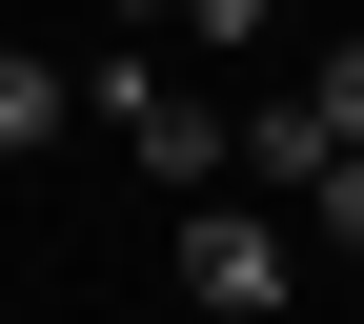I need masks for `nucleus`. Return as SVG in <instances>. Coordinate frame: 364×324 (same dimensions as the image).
<instances>
[{
    "instance_id": "f257e3e1",
    "label": "nucleus",
    "mask_w": 364,
    "mask_h": 324,
    "mask_svg": "<svg viewBox=\"0 0 364 324\" xmlns=\"http://www.w3.org/2000/svg\"><path fill=\"white\" fill-rule=\"evenodd\" d=\"M284 284H304V244L263 203H203V223H182V304H203V324H284Z\"/></svg>"
},
{
    "instance_id": "f03ea898",
    "label": "nucleus",
    "mask_w": 364,
    "mask_h": 324,
    "mask_svg": "<svg viewBox=\"0 0 364 324\" xmlns=\"http://www.w3.org/2000/svg\"><path fill=\"white\" fill-rule=\"evenodd\" d=\"M102 122L142 142V182H223V102H203V81H162V61H122V81H102Z\"/></svg>"
},
{
    "instance_id": "7ed1b4c3",
    "label": "nucleus",
    "mask_w": 364,
    "mask_h": 324,
    "mask_svg": "<svg viewBox=\"0 0 364 324\" xmlns=\"http://www.w3.org/2000/svg\"><path fill=\"white\" fill-rule=\"evenodd\" d=\"M223 162H243V182H284V203H304V182H324L344 142H324V102L284 81V102H243V122H223Z\"/></svg>"
},
{
    "instance_id": "20e7f679",
    "label": "nucleus",
    "mask_w": 364,
    "mask_h": 324,
    "mask_svg": "<svg viewBox=\"0 0 364 324\" xmlns=\"http://www.w3.org/2000/svg\"><path fill=\"white\" fill-rule=\"evenodd\" d=\"M61 142V61H21V41H0V162H41Z\"/></svg>"
},
{
    "instance_id": "39448f33",
    "label": "nucleus",
    "mask_w": 364,
    "mask_h": 324,
    "mask_svg": "<svg viewBox=\"0 0 364 324\" xmlns=\"http://www.w3.org/2000/svg\"><path fill=\"white\" fill-rule=\"evenodd\" d=\"M304 244H324V263H364V162H324V182H304Z\"/></svg>"
},
{
    "instance_id": "423d86ee",
    "label": "nucleus",
    "mask_w": 364,
    "mask_h": 324,
    "mask_svg": "<svg viewBox=\"0 0 364 324\" xmlns=\"http://www.w3.org/2000/svg\"><path fill=\"white\" fill-rule=\"evenodd\" d=\"M304 102H324V142L364 162V41H324V61H304Z\"/></svg>"
},
{
    "instance_id": "0eeeda50",
    "label": "nucleus",
    "mask_w": 364,
    "mask_h": 324,
    "mask_svg": "<svg viewBox=\"0 0 364 324\" xmlns=\"http://www.w3.org/2000/svg\"><path fill=\"white\" fill-rule=\"evenodd\" d=\"M263 21H284V0H182V21H162V41H203V61H243V41H263Z\"/></svg>"
},
{
    "instance_id": "6e6552de",
    "label": "nucleus",
    "mask_w": 364,
    "mask_h": 324,
    "mask_svg": "<svg viewBox=\"0 0 364 324\" xmlns=\"http://www.w3.org/2000/svg\"><path fill=\"white\" fill-rule=\"evenodd\" d=\"M122 21H182V0H122Z\"/></svg>"
}]
</instances>
